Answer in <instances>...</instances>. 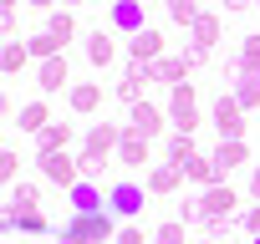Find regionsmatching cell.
<instances>
[{
    "label": "cell",
    "mask_w": 260,
    "mask_h": 244,
    "mask_svg": "<svg viewBox=\"0 0 260 244\" xmlns=\"http://www.w3.org/2000/svg\"><path fill=\"white\" fill-rule=\"evenodd\" d=\"M16 6H21V0H0V11H16Z\"/></svg>",
    "instance_id": "cell-41"
},
{
    "label": "cell",
    "mask_w": 260,
    "mask_h": 244,
    "mask_svg": "<svg viewBox=\"0 0 260 244\" xmlns=\"http://www.w3.org/2000/svg\"><path fill=\"white\" fill-rule=\"evenodd\" d=\"M199 209H204V234H214V224H230V219H235L240 193H235L230 183H214V188L199 193Z\"/></svg>",
    "instance_id": "cell-5"
},
{
    "label": "cell",
    "mask_w": 260,
    "mask_h": 244,
    "mask_svg": "<svg viewBox=\"0 0 260 244\" xmlns=\"http://www.w3.org/2000/svg\"><path fill=\"white\" fill-rule=\"evenodd\" d=\"M209 122H214V133H219V143H245V107L235 102V92H219L214 97V107H209Z\"/></svg>",
    "instance_id": "cell-2"
},
{
    "label": "cell",
    "mask_w": 260,
    "mask_h": 244,
    "mask_svg": "<svg viewBox=\"0 0 260 244\" xmlns=\"http://www.w3.org/2000/svg\"><path fill=\"white\" fill-rule=\"evenodd\" d=\"M153 244H189V224L184 219H164L153 229Z\"/></svg>",
    "instance_id": "cell-32"
},
{
    "label": "cell",
    "mask_w": 260,
    "mask_h": 244,
    "mask_svg": "<svg viewBox=\"0 0 260 244\" xmlns=\"http://www.w3.org/2000/svg\"><path fill=\"white\" fill-rule=\"evenodd\" d=\"M46 31H51V36L67 46V41H77V16L61 6V11H51V16H46Z\"/></svg>",
    "instance_id": "cell-27"
},
{
    "label": "cell",
    "mask_w": 260,
    "mask_h": 244,
    "mask_svg": "<svg viewBox=\"0 0 260 244\" xmlns=\"http://www.w3.org/2000/svg\"><path fill=\"white\" fill-rule=\"evenodd\" d=\"M164 11H169V21H174V26H184V31H194V21L204 16L199 0H164Z\"/></svg>",
    "instance_id": "cell-25"
},
{
    "label": "cell",
    "mask_w": 260,
    "mask_h": 244,
    "mask_svg": "<svg viewBox=\"0 0 260 244\" xmlns=\"http://www.w3.org/2000/svg\"><path fill=\"white\" fill-rule=\"evenodd\" d=\"M0 183H6V188H16V183H21V153H16V148L0 153Z\"/></svg>",
    "instance_id": "cell-33"
},
{
    "label": "cell",
    "mask_w": 260,
    "mask_h": 244,
    "mask_svg": "<svg viewBox=\"0 0 260 244\" xmlns=\"http://www.w3.org/2000/svg\"><path fill=\"white\" fill-rule=\"evenodd\" d=\"M250 198H255V204H260V163H255V168H250Z\"/></svg>",
    "instance_id": "cell-39"
},
{
    "label": "cell",
    "mask_w": 260,
    "mask_h": 244,
    "mask_svg": "<svg viewBox=\"0 0 260 244\" xmlns=\"http://www.w3.org/2000/svg\"><path fill=\"white\" fill-rule=\"evenodd\" d=\"M107 209H112L117 219H138V214L148 209V188H143V178H117V183L107 188Z\"/></svg>",
    "instance_id": "cell-6"
},
{
    "label": "cell",
    "mask_w": 260,
    "mask_h": 244,
    "mask_svg": "<svg viewBox=\"0 0 260 244\" xmlns=\"http://www.w3.org/2000/svg\"><path fill=\"white\" fill-rule=\"evenodd\" d=\"M209 158H214V168H219V183H224L235 168H255V163H250V143H219Z\"/></svg>",
    "instance_id": "cell-17"
},
{
    "label": "cell",
    "mask_w": 260,
    "mask_h": 244,
    "mask_svg": "<svg viewBox=\"0 0 260 244\" xmlns=\"http://www.w3.org/2000/svg\"><path fill=\"white\" fill-rule=\"evenodd\" d=\"M240 229H245L250 239H260V204H250V209L240 214Z\"/></svg>",
    "instance_id": "cell-36"
},
{
    "label": "cell",
    "mask_w": 260,
    "mask_h": 244,
    "mask_svg": "<svg viewBox=\"0 0 260 244\" xmlns=\"http://www.w3.org/2000/svg\"><path fill=\"white\" fill-rule=\"evenodd\" d=\"M127 128L143 133V138L153 143V138L169 128V107H158V102H148V97H143V102H133V107H127Z\"/></svg>",
    "instance_id": "cell-9"
},
{
    "label": "cell",
    "mask_w": 260,
    "mask_h": 244,
    "mask_svg": "<svg viewBox=\"0 0 260 244\" xmlns=\"http://www.w3.org/2000/svg\"><path fill=\"white\" fill-rule=\"evenodd\" d=\"M56 244H112L117 239V214L102 209V214H72L67 224H56L51 234Z\"/></svg>",
    "instance_id": "cell-1"
},
{
    "label": "cell",
    "mask_w": 260,
    "mask_h": 244,
    "mask_svg": "<svg viewBox=\"0 0 260 244\" xmlns=\"http://www.w3.org/2000/svg\"><path fill=\"white\" fill-rule=\"evenodd\" d=\"M169 128L174 133H199V87L194 82L169 87Z\"/></svg>",
    "instance_id": "cell-3"
},
{
    "label": "cell",
    "mask_w": 260,
    "mask_h": 244,
    "mask_svg": "<svg viewBox=\"0 0 260 244\" xmlns=\"http://www.w3.org/2000/svg\"><path fill=\"white\" fill-rule=\"evenodd\" d=\"M72 143H77V122H51V128L36 138V153H72Z\"/></svg>",
    "instance_id": "cell-18"
},
{
    "label": "cell",
    "mask_w": 260,
    "mask_h": 244,
    "mask_svg": "<svg viewBox=\"0 0 260 244\" xmlns=\"http://www.w3.org/2000/svg\"><path fill=\"white\" fill-rule=\"evenodd\" d=\"M240 76H260V36H240Z\"/></svg>",
    "instance_id": "cell-30"
},
{
    "label": "cell",
    "mask_w": 260,
    "mask_h": 244,
    "mask_svg": "<svg viewBox=\"0 0 260 244\" xmlns=\"http://www.w3.org/2000/svg\"><path fill=\"white\" fill-rule=\"evenodd\" d=\"M179 183H184V168H179V163H169V158H164V163H153V168L143 173V188H148L153 198H169V193H179Z\"/></svg>",
    "instance_id": "cell-12"
},
{
    "label": "cell",
    "mask_w": 260,
    "mask_h": 244,
    "mask_svg": "<svg viewBox=\"0 0 260 244\" xmlns=\"http://www.w3.org/2000/svg\"><path fill=\"white\" fill-rule=\"evenodd\" d=\"M117 168H133V173H148L153 168V148H148V138L143 133H133V128H122V143H117Z\"/></svg>",
    "instance_id": "cell-8"
},
{
    "label": "cell",
    "mask_w": 260,
    "mask_h": 244,
    "mask_svg": "<svg viewBox=\"0 0 260 244\" xmlns=\"http://www.w3.org/2000/svg\"><path fill=\"white\" fill-rule=\"evenodd\" d=\"M189 41H194V51H204V56H214V46H219V16H214V11H204V16L194 21V31H189Z\"/></svg>",
    "instance_id": "cell-22"
},
{
    "label": "cell",
    "mask_w": 260,
    "mask_h": 244,
    "mask_svg": "<svg viewBox=\"0 0 260 244\" xmlns=\"http://www.w3.org/2000/svg\"><path fill=\"white\" fill-rule=\"evenodd\" d=\"M61 6H87V0H61Z\"/></svg>",
    "instance_id": "cell-43"
},
{
    "label": "cell",
    "mask_w": 260,
    "mask_h": 244,
    "mask_svg": "<svg viewBox=\"0 0 260 244\" xmlns=\"http://www.w3.org/2000/svg\"><path fill=\"white\" fill-rule=\"evenodd\" d=\"M67 209H72V214H102V209H107L102 183H87V178H82V183L67 193Z\"/></svg>",
    "instance_id": "cell-20"
},
{
    "label": "cell",
    "mask_w": 260,
    "mask_h": 244,
    "mask_svg": "<svg viewBox=\"0 0 260 244\" xmlns=\"http://www.w3.org/2000/svg\"><path fill=\"white\" fill-rule=\"evenodd\" d=\"M36 87L51 97V92H72V66L67 56H51V61H36Z\"/></svg>",
    "instance_id": "cell-13"
},
{
    "label": "cell",
    "mask_w": 260,
    "mask_h": 244,
    "mask_svg": "<svg viewBox=\"0 0 260 244\" xmlns=\"http://www.w3.org/2000/svg\"><path fill=\"white\" fill-rule=\"evenodd\" d=\"M122 128H127V122H107V117H97V122H87V128H82V148L112 158L117 143H122Z\"/></svg>",
    "instance_id": "cell-7"
},
{
    "label": "cell",
    "mask_w": 260,
    "mask_h": 244,
    "mask_svg": "<svg viewBox=\"0 0 260 244\" xmlns=\"http://www.w3.org/2000/svg\"><path fill=\"white\" fill-rule=\"evenodd\" d=\"M255 0H224V16H240V11H250Z\"/></svg>",
    "instance_id": "cell-38"
},
{
    "label": "cell",
    "mask_w": 260,
    "mask_h": 244,
    "mask_svg": "<svg viewBox=\"0 0 260 244\" xmlns=\"http://www.w3.org/2000/svg\"><path fill=\"white\" fill-rule=\"evenodd\" d=\"M31 6H36V11H56V0H31Z\"/></svg>",
    "instance_id": "cell-40"
},
{
    "label": "cell",
    "mask_w": 260,
    "mask_h": 244,
    "mask_svg": "<svg viewBox=\"0 0 260 244\" xmlns=\"http://www.w3.org/2000/svg\"><path fill=\"white\" fill-rule=\"evenodd\" d=\"M127 107H133V102H143V82H133V76H117V87H112Z\"/></svg>",
    "instance_id": "cell-35"
},
{
    "label": "cell",
    "mask_w": 260,
    "mask_h": 244,
    "mask_svg": "<svg viewBox=\"0 0 260 244\" xmlns=\"http://www.w3.org/2000/svg\"><path fill=\"white\" fill-rule=\"evenodd\" d=\"M82 51H87V61H92L97 71H102V66H112V61H117V31H112V26L87 31V46H82Z\"/></svg>",
    "instance_id": "cell-11"
},
{
    "label": "cell",
    "mask_w": 260,
    "mask_h": 244,
    "mask_svg": "<svg viewBox=\"0 0 260 244\" xmlns=\"http://www.w3.org/2000/svg\"><path fill=\"white\" fill-rule=\"evenodd\" d=\"M255 6H260V0H255Z\"/></svg>",
    "instance_id": "cell-45"
},
{
    "label": "cell",
    "mask_w": 260,
    "mask_h": 244,
    "mask_svg": "<svg viewBox=\"0 0 260 244\" xmlns=\"http://www.w3.org/2000/svg\"><path fill=\"white\" fill-rule=\"evenodd\" d=\"M164 158H169V163H179V168H184L189 158H199V143H194V133H174V138H169V148H164Z\"/></svg>",
    "instance_id": "cell-26"
},
{
    "label": "cell",
    "mask_w": 260,
    "mask_h": 244,
    "mask_svg": "<svg viewBox=\"0 0 260 244\" xmlns=\"http://www.w3.org/2000/svg\"><path fill=\"white\" fill-rule=\"evenodd\" d=\"M230 92H235V102H240L245 112H255V107H260V76H235V87H230Z\"/></svg>",
    "instance_id": "cell-29"
},
{
    "label": "cell",
    "mask_w": 260,
    "mask_h": 244,
    "mask_svg": "<svg viewBox=\"0 0 260 244\" xmlns=\"http://www.w3.org/2000/svg\"><path fill=\"white\" fill-rule=\"evenodd\" d=\"M112 244H153V234H148V229H143V224H122V229H117V239H112Z\"/></svg>",
    "instance_id": "cell-34"
},
{
    "label": "cell",
    "mask_w": 260,
    "mask_h": 244,
    "mask_svg": "<svg viewBox=\"0 0 260 244\" xmlns=\"http://www.w3.org/2000/svg\"><path fill=\"white\" fill-rule=\"evenodd\" d=\"M77 168H82V178H87V183H107V188L117 183V178H112V158H102V153L77 148Z\"/></svg>",
    "instance_id": "cell-21"
},
{
    "label": "cell",
    "mask_w": 260,
    "mask_h": 244,
    "mask_svg": "<svg viewBox=\"0 0 260 244\" xmlns=\"http://www.w3.org/2000/svg\"><path fill=\"white\" fill-rule=\"evenodd\" d=\"M36 168H41V178H46L51 188H61V193H72V188L82 183L77 153H36Z\"/></svg>",
    "instance_id": "cell-4"
},
{
    "label": "cell",
    "mask_w": 260,
    "mask_h": 244,
    "mask_svg": "<svg viewBox=\"0 0 260 244\" xmlns=\"http://www.w3.org/2000/svg\"><path fill=\"white\" fill-rule=\"evenodd\" d=\"M6 209H41V183L21 178L16 188H6Z\"/></svg>",
    "instance_id": "cell-24"
},
{
    "label": "cell",
    "mask_w": 260,
    "mask_h": 244,
    "mask_svg": "<svg viewBox=\"0 0 260 244\" xmlns=\"http://www.w3.org/2000/svg\"><path fill=\"white\" fill-rule=\"evenodd\" d=\"M51 107H46V97H36V102H21V112H16V128L21 133H31V138H41L46 128H51Z\"/></svg>",
    "instance_id": "cell-16"
},
{
    "label": "cell",
    "mask_w": 260,
    "mask_h": 244,
    "mask_svg": "<svg viewBox=\"0 0 260 244\" xmlns=\"http://www.w3.org/2000/svg\"><path fill=\"white\" fill-rule=\"evenodd\" d=\"M67 107H72L77 117H92V112L102 107V82H72V92H67Z\"/></svg>",
    "instance_id": "cell-19"
},
{
    "label": "cell",
    "mask_w": 260,
    "mask_h": 244,
    "mask_svg": "<svg viewBox=\"0 0 260 244\" xmlns=\"http://www.w3.org/2000/svg\"><path fill=\"white\" fill-rule=\"evenodd\" d=\"M158 56H169L158 26H143L138 36H127V61H158Z\"/></svg>",
    "instance_id": "cell-15"
},
{
    "label": "cell",
    "mask_w": 260,
    "mask_h": 244,
    "mask_svg": "<svg viewBox=\"0 0 260 244\" xmlns=\"http://www.w3.org/2000/svg\"><path fill=\"white\" fill-rule=\"evenodd\" d=\"M26 61H31V46H26V41H6V51H0V66H6V76H16Z\"/></svg>",
    "instance_id": "cell-31"
},
{
    "label": "cell",
    "mask_w": 260,
    "mask_h": 244,
    "mask_svg": "<svg viewBox=\"0 0 260 244\" xmlns=\"http://www.w3.org/2000/svg\"><path fill=\"white\" fill-rule=\"evenodd\" d=\"M26 46H31V61H51V56H61V51H67V46H61L51 31H36Z\"/></svg>",
    "instance_id": "cell-28"
},
{
    "label": "cell",
    "mask_w": 260,
    "mask_h": 244,
    "mask_svg": "<svg viewBox=\"0 0 260 244\" xmlns=\"http://www.w3.org/2000/svg\"><path fill=\"white\" fill-rule=\"evenodd\" d=\"M184 178H189V183H199V188H214V183H219V168H214V158H209V153H199V158H189V163H184Z\"/></svg>",
    "instance_id": "cell-23"
},
{
    "label": "cell",
    "mask_w": 260,
    "mask_h": 244,
    "mask_svg": "<svg viewBox=\"0 0 260 244\" xmlns=\"http://www.w3.org/2000/svg\"><path fill=\"white\" fill-rule=\"evenodd\" d=\"M107 26L127 41V36H138L148 21H143V0H112V6H107Z\"/></svg>",
    "instance_id": "cell-10"
},
{
    "label": "cell",
    "mask_w": 260,
    "mask_h": 244,
    "mask_svg": "<svg viewBox=\"0 0 260 244\" xmlns=\"http://www.w3.org/2000/svg\"><path fill=\"white\" fill-rule=\"evenodd\" d=\"M194 244H219V239H214V234H204V239H194Z\"/></svg>",
    "instance_id": "cell-42"
},
{
    "label": "cell",
    "mask_w": 260,
    "mask_h": 244,
    "mask_svg": "<svg viewBox=\"0 0 260 244\" xmlns=\"http://www.w3.org/2000/svg\"><path fill=\"white\" fill-rule=\"evenodd\" d=\"M6 229L16 234H56V219H46V209H6Z\"/></svg>",
    "instance_id": "cell-14"
},
{
    "label": "cell",
    "mask_w": 260,
    "mask_h": 244,
    "mask_svg": "<svg viewBox=\"0 0 260 244\" xmlns=\"http://www.w3.org/2000/svg\"><path fill=\"white\" fill-rule=\"evenodd\" d=\"M0 31H6V41H21L16 31H21V16L16 11H0Z\"/></svg>",
    "instance_id": "cell-37"
},
{
    "label": "cell",
    "mask_w": 260,
    "mask_h": 244,
    "mask_svg": "<svg viewBox=\"0 0 260 244\" xmlns=\"http://www.w3.org/2000/svg\"><path fill=\"white\" fill-rule=\"evenodd\" d=\"M250 244H260V239H250Z\"/></svg>",
    "instance_id": "cell-44"
}]
</instances>
